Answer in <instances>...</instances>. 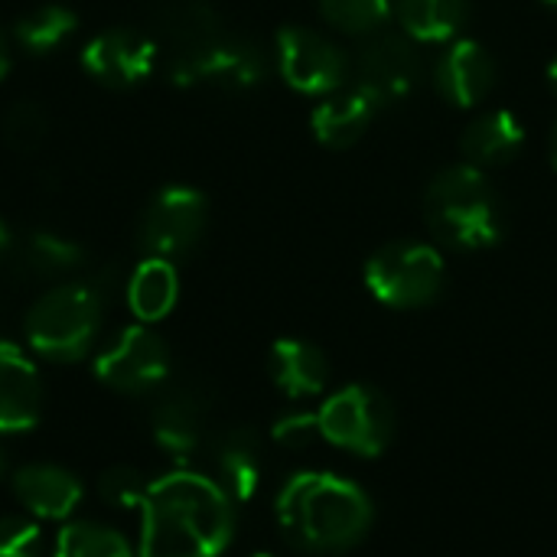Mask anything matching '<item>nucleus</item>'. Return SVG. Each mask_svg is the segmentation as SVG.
<instances>
[{
  "label": "nucleus",
  "mask_w": 557,
  "mask_h": 557,
  "mask_svg": "<svg viewBox=\"0 0 557 557\" xmlns=\"http://www.w3.org/2000/svg\"><path fill=\"white\" fill-rule=\"evenodd\" d=\"M137 557H219L235 532L232 496L209 476L176 470L150 483Z\"/></svg>",
  "instance_id": "f257e3e1"
},
{
  "label": "nucleus",
  "mask_w": 557,
  "mask_h": 557,
  "mask_svg": "<svg viewBox=\"0 0 557 557\" xmlns=\"http://www.w3.org/2000/svg\"><path fill=\"white\" fill-rule=\"evenodd\" d=\"M369 496L336 473L307 470L277 493V522L287 542L310 555H336L359 545L372 525Z\"/></svg>",
  "instance_id": "f03ea898"
},
{
  "label": "nucleus",
  "mask_w": 557,
  "mask_h": 557,
  "mask_svg": "<svg viewBox=\"0 0 557 557\" xmlns=\"http://www.w3.org/2000/svg\"><path fill=\"white\" fill-rule=\"evenodd\" d=\"M424 215L437 242L457 251H483L506 235L503 196L473 163L447 166L431 180Z\"/></svg>",
  "instance_id": "7ed1b4c3"
},
{
  "label": "nucleus",
  "mask_w": 557,
  "mask_h": 557,
  "mask_svg": "<svg viewBox=\"0 0 557 557\" xmlns=\"http://www.w3.org/2000/svg\"><path fill=\"white\" fill-rule=\"evenodd\" d=\"M104 297L91 281H65L46 290L26 313V343L49 362H78L101 330Z\"/></svg>",
  "instance_id": "20e7f679"
},
{
  "label": "nucleus",
  "mask_w": 557,
  "mask_h": 557,
  "mask_svg": "<svg viewBox=\"0 0 557 557\" xmlns=\"http://www.w3.org/2000/svg\"><path fill=\"white\" fill-rule=\"evenodd\" d=\"M444 255L428 242H392L366 261L369 294L395 310L434 304L444 290Z\"/></svg>",
  "instance_id": "39448f33"
},
{
  "label": "nucleus",
  "mask_w": 557,
  "mask_h": 557,
  "mask_svg": "<svg viewBox=\"0 0 557 557\" xmlns=\"http://www.w3.org/2000/svg\"><path fill=\"white\" fill-rule=\"evenodd\" d=\"M268 52L258 39L245 33L222 29L206 46L170 59V78L183 88H215V91H251L268 78Z\"/></svg>",
  "instance_id": "423d86ee"
},
{
  "label": "nucleus",
  "mask_w": 557,
  "mask_h": 557,
  "mask_svg": "<svg viewBox=\"0 0 557 557\" xmlns=\"http://www.w3.org/2000/svg\"><path fill=\"white\" fill-rule=\"evenodd\" d=\"M320 414L323 441L352 450L359 457H379L395 437V408L372 385H349L326 398Z\"/></svg>",
  "instance_id": "0eeeda50"
},
{
  "label": "nucleus",
  "mask_w": 557,
  "mask_h": 557,
  "mask_svg": "<svg viewBox=\"0 0 557 557\" xmlns=\"http://www.w3.org/2000/svg\"><path fill=\"white\" fill-rule=\"evenodd\" d=\"M352 69H356V88L366 91L379 108L408 101L424 78V59L418 39H411L405 29L401 33L379 29L366 36Z\"/></svg>",
  "instance_id": "6e6552de"
},
{
  "label": "nucleus",
  "mask_w": 557,
  "mask_h": 557,
  "mask_svg": "<svg viewBox=\"0 0 557 557\" xmlns=\"http://www.w3.org/2000/svg\"><path fill=\"white\" fill-rule=\"evenodd\" d=\"M209 202L193 186H163L144 209L137 242L147 258H186L206 235Z\"/></svg>",
  "instance_id": "1a4fd4ad"
},
{
  "label": "nucleus",
  "mask_w": 557,
  "mask_h": 557,
  "mask_svg": "<svg viewBox=\"0 0 557 557\" xmlns=\"http://www.w3.org/2000/svg\"><path fill=\"white\" fill-rule=\"evenodd\" d=\"M277 69L294 91L304 95H330L346 85L349 59L346 52L320 29L310 26H284L277 33Z\"/></svg>",
  "instance_id": "9d476101"
},
{
  "label": "nucleus",
  "mask_w": 557,
  "mask_h": 557,
  "mask_svg": "<svg viewBox=\"0 0 557 557\" xmlns=\"http://www.w3.org/2000/svg\"><path fill=\"white\" fill-rule=\"evenodd\" d=\"M166 372L170 349L147 323L121 330L95 359L98 382L124 395H144L157 388L166 379Z\"/></svg>",
  "instance_id": "9b49d317"
},
{
  "label": "nucleus",
  "mask_w": 557,
  "mask_h": 557,
  "mask_svg": "<svg viewBox=\"0 0 557 557\" xmlns=\"http://www.w3.org/2000/svg\"><path fill=\"white\" fill-rule=\"evenodd\" d=\"M157 62V42L137 29L114 26L91 36L82 49V69L108 88L140 85Z\"/></svg>",
  "instance_id": "f8f14e48"
},
{
  "label": "nucleus",
  "mask_w": 557,
  "mask_h": 557,
  "mask_svg": "<svg viewBox=\"0 0 557 557\" xmlns=\"http://www.w3.org/2000/svg\"><path fill=\"white\" fill-rule=\"evenodd\" d=\"M42 379L33 359L0 339V434H26L42 418Z\"/></svg>",
  "instance_id": "ddd939ff"
},
{
  "label": "nucleus",
  "mask_w": 557,
  "mask_h": 557,
  "mask_svg": "<svg viewBox=\"0 0 557 557\" xmlns=\"http://www.w3.org/2000/svg\"><path fill=\"white\" fill-rule=\"evenodd\" d=\"M434 85L450 104L473 108V104L486 101V95L493 91L496 62L483 42L450 39V46L441 52V59L434 65Z\"/></svg>",
  "instance_id": "4468645a"
},
{
  "label": "nucleus",
  "mask_w": 557,
  "mask_h": 557,
  "mask_svg": "<svg viewBox=\"0 0 557 557\" xmlns=\"http://www.w3.org/2000/svg\"><path fill=\"white\" fill-rule=\"evenodd\" d=\"M13 496L29 516L62 522L75 512L82 499V483L65 467L26 463L23 470L13 473Z\"/></svg>",
  "instance_id": "2eb2a0df"
},
{
  "label": "nucleus",
  "mask_w": 557,
  "mask_h": 557,
  "mask_svg": "<svg viewBox=\"0 0 557 557\" xmlns=\"http://www.w3.org/2000/svg\"><path fill=\"white\" fill-rule=\"evenodd\" d=\"M375 111H379V104L366 91H359L356 85L352 88L343 85L320 98V104L310 114V127L323 147L343 150L366 137V131L375 121Z\"/></svg>",
  "instance_id": "dca6fc26"
},
{
  "label": "nucleus",
  "mask_w": 557,
  "mask_h": 557,
  "mask_svg": "<svg viewBox=\"0 0 557 557\" xmlns=\"http://www.w3.org/2000/svg\"><path fill=\"white\" fill-rule=\"evenodd\" d=\"M202 431H206V401L196 388H173L153 408V437L176 460H189L199 450Z\"/></svg>",
  "instance_id": "f3484780"
},
{
  "label": "nucleus",
  "mask_w": 557,
  "mask_h": 557,
  "mask_svg": "<svg viewBox=\"0 0 557 557\" xmlns=\"http://www.w3.org/2000/svg\"><path fill=\"white\" fill-rule=\"evenodd\" d=\"M525 144V124L516 111L496 108L480 114L476 121H470V127L463 131V157L467 163L486 170V166H503L509 160H516V153Z\"/></svg>",
  "instance_id": "a211bd4d"
},
{
  "label": "nucleus",
  "mask_w": 557,
  "mask_h": 557,
  "mask_svg": "<svg viewBox=\"0 0 557 557\" xmlns=\"http://www.w3.org/2000/svg\"><path fill=\"white\" fill-rule=\"evenodd\" d=\"M157 33L166 46L170 59H180L199 46H206L209 39H215L225 23L219 16V10L209 0H170L157 10Z\"/></svg>",
  "instance_id": "6ab92c4d"
},
{
  "label": "nucleus",
  "mask_w": 557,
  "mask_h": 557,
  "mask_svg": "<svg viewBox=\"0 0 557 557\" xmlns=\"http://www.w3.org/2000/svg\"><path fill=\"white\" fill-rule=\"evenodd\" d=\"M215 483L232 496V503H248L261 483V444L248 428L225 431L212 447Z\"/></svg>",
  "instance_id": "aec40b11"
},
{
  "label": "nucleus",
  "mask_w": 557,
  "mask_h": 557,
  "mask_svg": "<svg viewBox=\"0 0 557 557\" xmlns=\"http://www.w3.org/2000/svg\"><path fill=\"white\" fill-rule=\"evenodd\" d=\"M271 379L287 398H313L330 382V362L307 339H277L271 346Z\"/></svg>",
  "instance_id": "412c9836"
},
{
  "label": "nucleus",
  "mask_w": 557,
  "mask_h": 557,
  "mask_svg": "<svg viewBox=\"0 0 557 557\" xmlns=\"http://www.w3.org/2000/svg\"><path fill=\"white\" fill-rule=\"evenodd\" d=\"M180 300V274L173 261L144 258L127 281V307L140 323H160Z\"/></svg>",
  "instance_id": "4be33fe9"
},
{
  "label": "nucleus",
  "mask_w": 557,
  "mask_h": 557,
  "mask_svg": "<svg viewBox=\"0 0 557 557\" xmlns=\"http://www.w3.org/2000/svg\"><path fill=\"white\" fill-rule=\"evenodd\" d=\"M395 13L411 39L447 42L463 29L470 0H395Z\"/></svg>",
  "instance_id": "5701e85b"
},
{
  "label": "nucleus",
  "mask_w": 557,
  "mask_h": 557,
  "mask_svg": "<svg viewBox=\"0 0 557 557\" xmlns=\"http://www.w3.org/2000/svg\"><path fill=\"white\" fill-rule=\"evenodd\" d=\"M82 264V248L59 232H33L20 248V271L36 281L62 277Z\"/></svg>",
  "instance_id": "b1692460"
},
{
  "label": "nucleus",
  "mask_w": 557,
  "mask_h": 557,
  "mask_svg": "<svg viewBox=\"0 0 557 557\" xmlns=\"http://www.w3.org/2000/svg\"><path fill=\"white\" fill-rule=\"evenodd\" d=\"M78 26L75 10L62 7V3H42L36 10H29L26 16H20L16 23V42L29 52V55H46L55 52Z\"/></svg>",
  "instance_id": "393cba45"
},
{
  "label": "nucleus",
  "mask_w": 557,
  "mask_h": 557,
  "mask_svg": "<svg viewBox=\"0 0 557 557\" xmlns=\"http://www.w3.org/2000/svg\"><path fill=\"white\" fill-rule=\"evenodd\" d=\"M52 557H134L127 539L98 522H69L59 539Z\"/></svg>",
  "instance_id": "a878e982"
},
{
  "label": "nucleus",
  "mask_w": 557,
  "mask_h": 557,
  "mask_svg": "<svg viewBox=\"0 0 557 557\" xmlns=\"http://www.w3.org/2000/svg\"><path fill=\"white\" fill-rule=\"evenodd\" d=\"M323 20L349 36H372L385 29L395 0H320Z\"/></svg>",
  "instance_id": "bb28decb"
},
{
  "label": "nucleus",
  "mask_w": 557,
  "mask_h": 557,
  "mask_svg": "<svg viewBox=\"0 0 557 557\" xmlns=\"http://www.w3.org/2000/svg\"><path fill=\"white\" fill-rule=\"evenodd\" d=\"M49 134V114L36 101H16L3 114V140L16 153H33L46 144Z\"/></svg>",
  "instance_id": "cd10ccee"
},
{
  "label": "nucleus",
  "mask_w": 557,
  "mask_h": 557,
  "mask_svg": "<svg viewBox=\"0 0 557 557\" xmlns=\"http://www.w3.org/2000/svg\"><path fill=\"white\" fill-rule=\"evenodd\" d=\"M150 483L144 480V473L137 467H108L98 476V496L111 506V509H131V506H144Z\"/></svg>",
  "instance_id": "c85d7f7f"
},
{
  "label": "nucleus",
  "mask_w": 557,
  "mask_h": 557,
  "mask_svg": "<svg viewBox=\"0 0 557 557\" xmlns=\"http://www.w3.org/2000/svg\"><path fill=\"white\" fill-rule=\"evenodd\" d=\"M0 557H42V532L20 516L0 519Z\"/></svg>",
  "instance_id": "c756f323"
},
{
  "label": "nucleus",
  "mask_w": 557,
  "mask_h": 557,
  "mask_svg": "<svg viewBox=\"0 0 557 557\" xmlns=\"http://www.w3.org/2000/svg\"><path fill=\"white\" fill-rule=\"evenodd\" d=\"M274 441L287 450H304L310 447L313 441H320V414H304V411H294V414H284L277 424H274Z\"/></svg>",
  "instance_id": "7c9ffc66"
},
{
  "label": "nucleus",
  "mask_w": 557,
  "mask_h": 557,
  "mask_svg": "<svg viewBox=\"0 0 557 557\" xmlns=\"http://www.w3.org/2000/svg\"><path fill=\"white\" fill-rule=\"evenodd\" d=\"M10 251H13V232H10V225L0 219V261H3Z\"/></svg>",
  "instance_id": "2f4dec72"
},
{
  "label": "nucleus",
  "mask_w": 557,
  "mask_h": 557,
  "mask_svg": "<svg viewBox=\"0 0 557 557\" xmlns=\"http://www.w3.org/2000/svg\"><path fill=\"white\" fill-rule=\"evenodd\" d=\"M10 72V42H7V36H3V29H0V78Z\"/></svg>",
  "instance_id": "473e14b6"
},
{
  "label": "nucleus",
  "mask_w": 557,
  "mask_h": 557,
  "mask_svg": "<svg viewBox=\"0 0 557 557\" xmlns=\"http://www.w3.org/2000/svg\"><path fill=\"white\" fill-rule=\"evenodd\" d=\"M548 85H552V88L557 91V59H552V62H548Z\"/></svg>",
  "instance_id": "72a5a7b5"
},
{
  "label": "nucleus",
  "mask_w": 557,
  "mask_h": 557,
  "mask_svg": "<svg viewBox=\"0 0 557 557\" xmlns=\"http://www.w3.org/2000/svg\"><path fill=\"white\" fill-rule=\"evenodd\" d=\"M552 163H555V170H557V121H555V131H552Z\"/></svg>",
  "instance_id": "f704fd0d"
},
{
  "label": "nucleus",
  "mask_w": 557,
  "mask_h": 557,
  "mask_svg": "<svg viewBox=\"0 0 557 557\" xmlns=\"http://www.w3.org/2000/svg\"><path fill=\"white\" fill-rule=\"evenodd\" d=\"M3 463H7V460H3V447H0V476H3Z\"/></svg>",
  "instance_id": "c9c22d12"
},
{
  "label": "nucleus",
  "mask_w": 557,
  "mask_h": 557,
  "mask_svg": "<svg viewBox=\"0 0 557 557\" xmlns=\"http://www.w3.org/2000/svg\"><path fill=\"white\" fill-rule=\"evenodd\" d=\"M542 3H548L552 10H557V0H542Z\"/></svg>",
  "instance_id": "e433bc0d"
},
{
  "label": "nucleus",
  "mask_w": 557,
  "mask_h": 557,
  "mask_svg": "<svg viewBox=\"0 0 557 557\" xmlns=\"http://www.w3.org/2000/svg\"><path fill=\"white\" fill-rule=\"evenodd\" d=\"M255 557H271V555H255Z\"/></svg>",
  "instance_id": "4c0bfd02"
}]
</instances>
